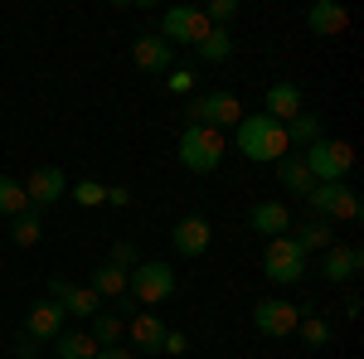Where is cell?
<instances>
[{"instance_id":"5","label":"cell","mask_w":364,"mask_h":359,"mask_svg":"<svg viewBox=\"0 0 364 359\" xmlns=\"http://www.w3.org/2000/svg\"><path fill=\"white\" fill-rule=\"evenodd\" d=\"M262 272L272 277L277 286H296L306 277V252L291 243V233L282 238H267V252H262Z\"/></svg>"},{"instance_id":"9","label":"cell","mask_w":364,"mask_h":359,"mask_svg":"<svg viewBox=\"0 0 364 359\" xmlns=\"http://www.w3.org/2000/svg\"><path fill=\"white\" fill-rule=\"evenodd\" d=\"M190 122L214 127V132L238 127V122H243V102H238L233 92H204V97H195V102H190Z\"/></svg>"},{"instance_id":"24","label":"cell","mask_w":364,"mask_h":359,"mask_svg":"<svg viewBox=\"0 0 364 359\" xmlns=\"http://www.w3.org/2000/svg\"><path fill=\"white\" fill-rule=\"evenodd\" d=\"M87 291H97L102 301H107V296H127V272L112 267V262H102V267L92 272V282H87Z\"/></svg>"},{"instance_id":"10","label":"cell","mask_w":364,"mask_h":359,"mask_svg":"<svg viewBox=\"0 0 364 359\" xmlns=\"http://www.w3.org/2000/svg\"><path fill=\"white\" fill-rule=\"evenodd\" d=\"M34 345H54L58 335H63V306L49 301V296H39V301H29L25 306V331Z\"/></svg>"},{"instance_id":"20","label":"cell","mask_w":364,"mask_h":359,"mask_svg":"<svg viewBox=\"0 0 364 359\" xmlns=\"http://www.w3.org/2000/svg\"><path fill=\"white\" fill-rule=\"evenodd\" d=\"M301 252H326V248H336V223H326V219H306V223H296V238H291Z\"/></svg>"},{"instance_id":"6","label":"cell","mask_w":364,"mask_h":359,"mask_svg":"<svg viewBox=\"0 0 364 359\" xmlns=\"http://www.w3.org/2000/svg\"><path fill=\"white\" fill-rule=\"evenodd\" d=\"M306 204L321 214V219L331 223V219H345V223H355L364 214V204H360V194L350 190L345 180H336V185H311L306 194Z\"/></svg>"},{"instance_id":"26","label":"cell","mask_w":364,"mask_h":359,"mask_svg":"<svg viewBox=\"0 0 364 359\" xmlns=\"http://www.w3.org/2000/svg\"><path fill=\"white\" fill-rule=\"evenodd\" d=\"M195 49H199V58H204V63H224V58H233V34L214 25V29H209V34L195 44Z\"/></svg>"},{"instance_id":"30","label":"cell","mask_w":364,"mask_h":359,"mask_svg":"<svg viewBox=\"0 0 364 359\" xmlns=\"http://www.w3.org/2000/svg\"><path fill=\"white\" fill-rule=\"evenodd\" d=\"M296 331H301V340H306L311 350H321V345L331 340V326H326L321 316H301V326H296Z\"/></svg>"},{"instance_id":"29","label":"cell","mask_w":364,"mask_h":359,"mask_svg":"<svg viewBox=\"0 0 364 359\" xmlns=\"http://www.w3.org/2000/svg\"><path fill=\"white\" fill-rule=\"evenodd\" d=\"M68 199L83 204V209H97V204H107V185H97V180H78V185H68Z\"/></svg>"},{"instance_id":"34","label":"cell","mask_w":364,"mask_h":359,"mask_svg":"<svg viewBox=\"0 0 364 359\" xmlns=\"http://www.w3.org/2000/svg\"><path fill=\"white\" fill-rule=\"evenodd\" d=\"M185 350H190L185 331H166V340H161V355H185Z\"/></svg>"},{"instance_id":"31","label":"cell","mask_w":364,"mask_h":359,"mask_svg":"<svg viewBox=\"0 0 364 359\" xmlns=\"http://www.w3.org/2000/svg\"><path fill=\"white\" fill-rule=\"evenodd\" d=\"M166 87L175 92V97H190V92H195V68H170Z\"/></svg>"},{"instance_id":"38","label":"cell","mask_w":364,"mask_h":359,"mask_svg":"<svg viewBox=\"0 0 364 359\" xmlns=\"http://www.w3.org/2000/svg\"><path fill=\"white\" fill-rule=\"evenodd\" d=\"M39 359H44V355H39Z\"/></svg>"},{"instance_id":"18","label":"cell","mask_w":364,"mask_h":359,"mask_svg":"<svg viewBox=\"0 0 364 359\" xmlns=\"http://www.w3.org/2000/svg\"><path fill=\"white\" fill-rule=\"evenodd\" d=\"M127 335L136 340V350H146V355H161V340H166V321H161L156 311H136V316L127 321Z\"/></svg>"},{"instance_id":"3","label":"cell","mask_w":364,"mask_h":359,"mask_svg":"<svg viewBox=\"0 0 364 359\" xmlns=\"http://www.w3.org/2000/svg\"><path fill=\"white\" fill-rule=\"evenodd\" d=\"M175 286H180V272L170 262H136L127 272V296L136 306H166L175 296Z\"/></svg>"},{"instance_id":"8","label":"cell","mask_w":364,"mask_h":359,"mask_svg":"<svg viewBox=\"0 0 364 359\" xmlns=\"http://www.w3.org/2000/svg\"><path fill=\"white\" fill-rule=\"evenodd\" d=\"M209 15L199 10V5H170L166 15H161V39H166L170 49L175 44H199L204 34H209Z\"/></svg>"},{"instance_id":"19","label":"cell","mask_w":364,"mask_h":359,"mask_svg":"<svg viewBox=\"0 0 364 359\" xmlns=\"http://www.w3.org/2000/svg\"><path fill=\"white\" fill-rule=\"evenodd\" d=\"M301 112H306V102H301V87L296 83H272L267 87V117H272V122L287 127V122L301 117Z\"/></svg>"},{"instance_id":"1","label":"cell","mask_w":364,"mask_h":359,"mask_svg":"<svg viewBox=\"0 0 364 359\" xmlns=\"http://www.w3.org/2000/svg\"><path fill=\"white\" fill-rule=\"evenodd\" d=\"M233 146H238L248 161H267V166H277L282 156H291L287 127H282V122H272L267 112H257V117H243V122L233 127Z\"/></svg>"},{"instance_id":"28","label":"cell","mask_w":364,"mask_h":359,"mask_svg":"<svg viewBox=\"0 0 364 359\" xmlns=\"http://www.w3.org/2000/svg\"><path fill=\"white\" fill-rule=\"evenodd\" d=\"M287 141H291V146H311V141H321V117H316V112L291 117V122H287Z\"/></svg>"},{"instance_id":"4","label":"cell","mask_w":364,"mask_h":359,"mask_svg":"<svg viewBox=\"0 0 364 359\" xmlns=\"http://www.w3.org/2000/svg\"><path fill=\"white\" fill-rule=\"evenodd\" d=\"M301 161H306V170H311L316 185H336V180H345L350 166H355V146H350V141L321 136V141H311V146H306Z\"/></svg>"},{"instance_id":"2","label":"cell","mask_w":364,"mask_h":359,"mask_svg":"<svg viewBox=\"0 0 364 359\" xmlns=\"http://www.w3.org/2000/svg\"><path fill=\"white\" fill-rule=\"evenodd\" d=\"M224 156H228L224 132L199 127V122H185V132H180V166L190 170V175H214Z\"/></svg>"},{"instance_id":"23","label":"cell","mask_w":364,"mask_h":359,"mask_svg":"<svg viewBox=\"0 0 364 359\" xmlns=\"http://www.w3.org/2000/svg\"><path fill=\"white\" fill-rule=\"evenodd\" d=\"M277 180L287 185V190H296V194H311V185H316L301 156H282V161H277Z\"/></svg>"},{"instance_id":"11","label":"cell","mask_w":364,"mask_h":359,"mask_svg":"<svg viewBox=\"0 0 364 359\" xmlns=\"http://www.w3.org/2000/svg\"><path fill=\"white\" fill-rule=\"evenodd\" d=\"M49 301H58L63 316H78V321H92V316L102 311V296H97V291L73 286V282H63V277H49Z\"/></svg>"},{"instance_id":"7","label":"cell","mask_w":364,"mask_h":359,"mask_svg":"<svg viewBox=\"0 0 364 359\" xmlns=\"http://www.w3.org/2000/svg\"><path fill=\"white\" fill-rule=\"evenodd\" d=\"M306 311H311V306L267 296V301L252 306V326H257V335H267V340H282V335H296V326H301V316H306Z\"/></svg>"},{"instance_id":"14","label":"cell","mask_w":364,"mask_h":359,"mask_svg":"<svg viewBox=\"0 0 364 359\" xmlns=\"http://www.w3.org/2000/svg\"><path fill=\"white\" fill-rule=\"evenodd\" d=\"M306 29L316 34V39H336V34L350 29V10L336 5V0H316V5L306 10Z\"/></svg>"},{"instance_id":"36","label":"cell","mask_w":364,"mask_h":359,"mask_svg":"<svg viewBox=\"0 0 364 359\" xmlns=\"http://www.w3.org/2000/svg\"><path fill=\"white\" fill-rule=\"evenodd\" d=\"M107 204L127 209V204H132V190H127V185H112V190H107Z\"/></svg>"},{"instance_id":"21","label":"cell","mask_w":364,"mask_h":359,"mask_svg":"<svg viewBox=\"0 0 364 359\" xmlns=\"http://www.w3.org/2000/svg\"><path fill=\"white\" fill-rule=\"evenodd\" d=\"M39 238H44V214L39 209H25V214L10 219V243L15 248H34Z\"/></svg>"},{"instance_id":"12","label":"cell","mask_w":364,"mask_h":359,"mask_svg":"<svg viewBox=\"0 0 364 359\" xmlns=\"http://www.w3.org/2000/svg\"><path fill=\"white\" fill-rule=\"evenodd\" d=\"M68 194V175L58 166H39V170H29V180H25V199H29V209H44V204H58Z\"/></svg>"},{"instance_id":"22","label":"cell","mask_w":364,"mask_h":359,"mask_svg":"<svg viewBox=\"0 0 364 359\" xmlns=\"http://www.w3.org/2000/svg\"><path fill=\"white\" fill-rule=\"evenodd\" d=\"M97 355V340L87 331H63L54 340V359H92Z\"/></svg>"},{"instance_id":"25","label":"cell","mask_w":364,"mask_h":359,"mask_svg":"<svg viewBox=\"0 0 364 359\" xmlns=\"http://www.w3.org/2000/svg\"><path fill=\"white\" fill-rule=\"evenodd\" d=\"M122 331H127V321H122V316H117V311H97V316H92V340H97V350H112L117 340H122Z\"/></svg>"},{"instance_id":"15","label":"cell","mask_w":364,"mask_h":359,"mask_svg":"<svg viewBox=\"0 0 364 359\" xmlns=\"http://www.w3.org/2000/svg\"><path fill=\"white\" fill-rule=\"evenodd\" d=\"M248 223H252V233L282 238V233H291V209H287L282 199H262V204H252V209H248Z\"/></svg>"},{"instance_id":"37","label":"cell","mask_w":364,"mask_h":359,"mask_svg":"<svg viewBox=\"0 0 364 359\" xmlns=\"http://www.w3.org/2000/svg\"><path fill=\"white\" fill-rule=\"evenodd\" d=\"M92 359H136V355H132V350H117V345H112V350H97Z\"/></svg>"},{"instance_id":"13","label":"cell","mask_w":364,"mask_h":359,"mask_svg":"<svg viewBox=\"0 0 364 359\" xmlns=\"http://www.w3.org/2000/svg\"><path fill=\"white\" fill-rule=\"evenodd\" d=\"M209 238H214V228L204 214H185V219L170 228V248L180 252V257H199V252H209Z\"/></svg>"},{"instance_id":"17","label":"cell","mask_w":364,"mask_h":359,"mask_svg":"<svg viewBox=\"0 0 364 359\" xmlns=\"http://www.w3.org/2000/svg\"><path fill=\"white\" fill-rule=\"evenodd\" d=\"M132 58H136L141 73H170V58H175V49H170L161 34H141L136 44H132Z\"/></svg>"},{"instance_id":"27","label":"cell","mask_w":364,"mask_h":359,"mask_svg":"<svg viewBox=\"0 0 364 359\" xmlns=\"http://www.w3.org/2000/svg\"><path fill=\"white\" fill-rule=\"evenodd\" d=\"M25 209H29L25 185L10 180V175H0V219H15V214H25Z\"/></svg>"},{"instance_id":"32","label":"cell","mask_w":364,"mask_h":359,"mask_svg":"<svg viewBox=\"0 0 364 359\" xmlns=\"http://www.w3.org/2000/svg\"><path fill=\"white\" fill-rule=\"evenodd\" d=\"M204 15H209V25H219V29H224L228 20L238 15V0H209V5H204Z\"/></svg>"},{"instance_id":"16","label":"cell","mask_w":364,"mask_h":359,"mask_svg":"<svg viewBox=\"0 0 364 359\" xmlns=\"http://www.w3.org/2000/svg\"><path fill=\"white\" fill-rule=\"evenodd\" d=\"M321 272L331 286H345V282H355L360 272V248H350V243H336V248L321 252Z\"/></svg>"},{"instance_id":"35","label":"cell","mask_w":364,"mask_h":359,"mask_svg":"<svg viewBox=\"0 0 364 359\" xmlns=\"http://www.w3.org/2000/svg\"><path fill=\"white\" fill-rule=\"evenodd\" d=\"M15 355L20 359H39V345H34L29 335H15Z\"/></svg>"},{"instance_id":"33","label":"cell","mask_w":364,"mask_h":359,"mask_svg":"<svg viewBox=\"0 0 364 359\" xmlns=\"http://www.w3.org/2000/svg\"><path fill=\"white\" fill-rule=\"evenodd\" d=\"M141 262V252L132 248V243H127V238H122V243H117L112 248V267H122V272H132V267H136Z\"/></svg>"}]
</instances>
